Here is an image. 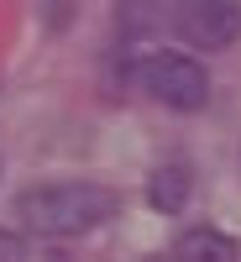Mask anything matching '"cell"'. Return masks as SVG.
Returning <instances> with one entry per match:
<instances>
[{
	"mask_svg": "<svg viewBox=\"0 0 241 262\" xmlns=\"http://www.w3.org/2000/svg\"><path fill=\"white\" fill-rule=\"evenodd\" d=\"M173 262H236V242L215 226H189L173 242Z\"/></svg>",
	"mask_w": 241,
	"mask_h": 262,
	"instance_id": "obj_5",
	"label": "cell"
},
{
	"mask_svg": "<svg viewBox=\"0 0 241 262\" xmlns=\"http://www.w3.org/2000/svg\"><path fill=\"white\" fill-rule=\"evenodd\" d=\"M189 189H194V173L179 158H168V163H158V168L147 173V205L158 210V215H179L189 205Z\"/></svg>",
	"mask_w": 241,
	"mask_h": 262,
	"instance_id": "obj_4",
	"label": "cell"
},
{
	"mask_svg": "<svg viewBox=\"0 0 241 262\" xmlns=\"http://www.w3.org/2000/svg\"><path fill=\"white\" fill-rule=\"evenodd\" d=\"M179 37L194 42L200 53H221L241 37V6H231V0H200V6L179 11Z\"/></svg>",
	"mask_w": 241,
	"mask_h": 262,
	"instance_id": "obj_3",
	"label": "cell"
},
{
	"mask_svg": "<svg viewBox=\"0 0 241 262\" xmlns=\"http://www.w3.org/2000/svg\"><path fill=\"white\" fill-rule=\"evenodd\" d=\"M142 84H147V95L168 105V111H205L210 105V74L200 69V58H189V53H147L142 58Z\"/></svg>",
	"mask_w": 241,
	"mask_h": 262,
	"instance_id": "obj_2",
	"label": "cell"
},
{
	"mask_svg": "<svg viewBox=\"0 0 241 262\" xmlns=\"http://www.w3.org/2000/svg\"><path fill=\"white\" fill-rule=\"evenodd\" d=\"M121 210V194L105 184H37L16 194V215L32 236H84Z\"/></svg>",
	"mask_w": 241,
	"mask_h": 262,
	"instance_id": "obj_1",
	"label": "cell"
}]
</instances>
